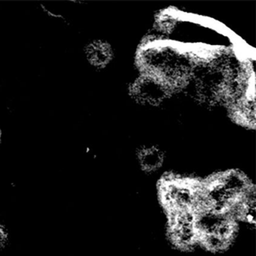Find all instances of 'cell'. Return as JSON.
<instances>
[{
	"label": "cell",
	"mask_w": 256,
	"mask_h": 256,
	"mask_svg": "<svg viewBox=\"0 0 256 256\" xmlns=\"http://www.w3.org/2000/svg\"><path fill=\"white\" fill-rule=\"evenodd\" d=\"M200 185L180 179L164 180L160 188L161 200L169 212L194 210Z\"/></svg>",
	"instance_id": "1"
},
{
	"label": "cell",
	"mask_w": 256,
	"mask_h": 256,
	"mask_svg": "<svg viewBox=\"0 0 256 256\" xmlns=\"http://www.w3.org/2000/svg\"><path fill=\"white\" fill-rule=\"evenodd\" d=\"M169 228L172 240L180 248H190L200 240L196 212L192 210L170 212Z\"/></svg>",
	"instance_id": "2"
},
{
	"label": "cell",
	"mask_w": 256,
	"mask_h": 256,
	"mask_svg": "<svg viewBox=\"0 0 256 256\" xmlns=\"http://www.w3.org/2000/svg\"><path fill=\"white\" fill-rule=\"evenodd\" d=\"M172 91L162 82L154 76L143 74L130 86V94L139 104L158 106L170 96Z\"/></svg>",
	"instance_id": "3"
},
{
	"label": "cell",
	"mask_w": 256,
	"mask_h": 256,
	"mask_svg": "<svg viewBox=\"0 0 256 256\" xmlns=\"http://www.w3.org/2000/svg\"><path fill=\"white\" fill-rule=\"evenodd\" d=\"M85 59L91 66L103 68L113 59V49L110 44L103 40H96L86 44L84 50Z\"/></svg>",
	"instance_id": "4"
},
{
	"label": "cell",
	"mask_w": 256,
	"mask_h": 256,
	"mask_svg": "<svg viewBox=\"0 0 256 256\" xmlns=\"http://www.w3.org/2000/svg\"><path fill=\"white\" fill-rule=\"evenodd\" d=\"M217 180L222 186L238 199H240L251 185L250 181L242 173L230 170L216 176Z\"/></svg>",
	"instance_id": "5"
},
{
	"label": "cell",
	"mask_w": 256,
	"mask_h": 256,
	"mask_svg": "<svg viewBox=\"0 0 256 256\" xmlns=\"http://www.w3.org/2000/svg\"><path fill=\"white\" fill-rule=\"evenodd\" d=\"M138 158L140 167L145 172H152L160 169L164 163L162 150L155 146H144L139 150Z\"/></svg>",
	"instance_id": "6"
},
{
	"label": "cell",
	"mask_w": 256,
	"mask_h": 256,
	"mask_svg": "<svg viewBox=\"0 0 256 256\" xmlns=\"http://www.w3.org/2000/svg\"><path fill=\"white\" fill-rule=\"evenodd\" d=\"M200 240L206 248L214 252L224 250L228 245V241L214 234L203 235L200 236Z\"/></svg>",
	"instance_id": "7"
},
{
	"label": "cell",
	"mask_w": 256,
	"mask_h": 256,
	"mask_svg": "<svg viewBox=\"0 0 256 256\" xmlns=\"http://www.w3.org/2000/svg\"><path fill=\"white\" fill-rule=\"evenodd\" d=\"M12 233L6 224L0 221V256H4L12 244Z\"/></svg>",
	"instance_id": "8"
}]
</instances>
